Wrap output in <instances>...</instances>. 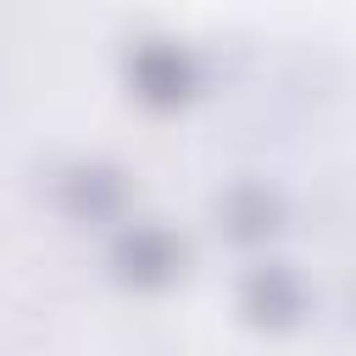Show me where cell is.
<instances>
[{
  "mask_svg": "<svg viewBox=\"0 0 356 356\" xmlns=\"http://www.w3.org/2000/svg\"><path fill=\"white\" fill-rule=\"evenodd\" d=\"M106 267L122 289L134 295H161L189 273V239L161 222V217H128L122 228H111L106 245Z\"/></svg>",
  "mask_w": 356,
  "mask_h": 356,
  "instance_id": "obj_1",
  "label": "cell"
},
{
  "mask_svg": "<svg viewBox=\"0 0 356 356\" xmlns=\"http://www.w3.org/2000/svg\"><path fill=\"white\" fill-rule=\"evenodd\" d=\"M50 200L78 228H122L128 211H134V178L111 156H78L56 172Z\"/></svg>",
  "mask_w": 356,
  "mask_h": 356,
  "instance_id": "obj_2",
  "label": "cell"
},
{
  "mask_svg": "<svg viewBox=\"0 0 356 356\" xmlns=\"http://www.w3.org/2000/svg\"><path fill=\"white\" fill-rule=\"evenodd\" d=\"M122 83H128V95L145 111H184L200 95V61H195L189 44H178L167 33H150V39H134L128 44Z\"/></svg>",
  "mask_w": 356,
  "mask_h": 356,
  "instance_id": "obj_3",
  "label": "cell"
},
{
  "mask_svg": "<svg viewBox=\"0 0 356 356\" xmlns=\"http://www.w3.org/2000/svg\"><path fill=\"white\" fill-rule=\"evenodd\" d=\"M234 306L245 317V328L256 334H295L312 312V289L300 278V267L267 256V261H250L234 284Z\"/></svg>",
  "mask_w": 356,
  "mask_h": 356,
  "instance_id": "obj_4",
  "label": "cell"
},
{
  "mask_svg": "<svg viewBox=\"0 0 356 356\" xmlns=\"http://www.w3.org/2000/svg\"><path fill=\"white\" fill-rule=\"evenodd\" d=\"M211 222L228 245L239 250H267L284 228H289V195L267 178H234L217 189L211 200Z\"/></svg>",
  "mask_w": 356,
  "mask_h": 356,
  "instance_id": "obj_5",
  "label": "cell"
}]
</instances>
